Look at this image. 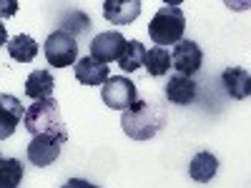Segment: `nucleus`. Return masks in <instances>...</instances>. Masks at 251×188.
Wrapping results in <instances>:
<instances>
[{"label":"nucleus","instance_id":"obj_1","mask_svg":"<svg viewBox=\"0 0 251 188\" xmlns=\"http://www.w3.org/2000/svg\"><path fill=\"white\" fill-rule=\"evenodd\" d=\"M166 125V111L158 103L151 100H136L128 111L121 116V128L123 133L133 141H149L153 138Z\"/></svg>","mask_w":251,"mask_h":188},{"label":"nucleus","instance_id":"obj_2","mask_svg":"<svg viewBox=\"0 0 251 188\" xmlns=\"http://www.w3.org/2000/svg\"><path fill=\"white\" fill-rule=\"evenodd\" d=\"M25 128L28 133L35 136H50L60 143L68 141V131L66 123L60 116V106L55 98H46V100H33L30 108H25Z\"/></svg>","mask_w":251,"mask_h":188},{"label":"nucleus","instance_id":"obj_3","mask_svg":"<svg viewBox=\"0 0 251 188\" xmlns=\"http://www.w3.org/2000/svg\"><path fill=\"white\" fill-rule=\"evenodd\" d=\"M183 30H186V15L178 5H163L158 8V13L151 18L149 23V35L156 46L166 48V46H176L183 40Z\"/></svg>","mask_w":251,"mask_h":188},{"label":"nucleus","instance_id":"obj_4","mask_svg":"<svg viewBox=\"0 0 251 188\" xmlns=\"http://www.w3.org/2000/svg\"><path fill=\"white\" fill-rule=\"evenodd\" d=\"M100 98L111 111H128L138 100V88H136V83L128 80L126 75H113L103 83Z\"/></svg>","mask_w":251,"mask_h":188},{"label":"nucleus","instance_id":"obj_5","mask_svg":"<svg viewBox=\"0 0 251 188\" xmlns=\"http://www.w3.org/2000/svg\"><path fill=\"white\" fill-rule=\"evenodd\" d=\"M43 48L50 68H68L73 63H78V43L66 30H53Z\"/></svg>","mask_w":251,"mask_h":188},{"label":"nucleus","instance_id":"obj_6","mask_svg":"<svg viewBox=\"0 0 251 188\" xmlns=\"http://www.w3.org/2000/svg\"><path fill=\"white\" fill-rule=\"evenodd\" d=\"M171 60H174V68L181 75L191 78L194 73H199L201 63H203V50L199 48V43H194V40H181V43L174 46Z\"/></svg>","mask_w":251,"mask_h":188},{"label":"nucleus","instance_id":"obj_7","mask_svg":"<svg viewBox=\"0 0 251 188\" xmlns=\"http://www.w3.org/2000/svg\"><path fill=\"white\" fill-rule=\"evenodd\" d=\"M126 46H128V40H126L118 30H108V33H100L91 40V55L100 63H111V60L121 58Z\"/></svg>","mask_w":251,"mask_h":188},{"label":"nucleus","instance_id":"obj_8","mask_svg":"<svg viewBox=\"0 0 251 188\" xmlns=\"http://www.w3.org/2000/svg\"><path fill=\"white\" fill-rule=\"evenodd\" d=\"M141 0H106L103 3V15L113 25H128L141 15Z\"/></svg>","mask_w":251,"mask_h":188},{"label":"nucleus","instance_id":"obj_9","mask_svg":"<svg viewBox=\"0 0 251 188\" xmlns=\"http://www.w3.org/2000/svg\"><path fill=\"white\" fill-rule=\"evenodd\" d=\"M60 145L63 143L50 138V136H35L28 145V158L38 168H46V165H50L60 156Z\"/></svg>","mask_w":251,"mask_h":188},{"label":"nucleus","instance_id":"obj_10","mask_svg":"<svg viewBox=\"0 0 251 188\" xmlns=\"http://www.w3.org/2000/svg\"><path fill=\"white\" fill-rule=\"evenodd\" d=\"M75 78L78 83H83V86H103L111 75H108V68H106V63H100L96 60L93 55H86V58H80L75 63Z\"/></svg>","mask_w":251,"mask_h":188},{"label":"nucleus","instance_id":"obj_11","mask_svg":"<svg viewBox=\"0 0 251 188\" xmlns=\"http://www.w3.org/2000/svg\"><path fill=\"white\" fill-rule=\"evenodd\" d=\"M0 138H8L13 131H15V125L20 118H25V108L20 106V100L3 93L0 95Z\"/></svg>","mask_w":251,"mask_h":188},{"label":"nucleus","instance_id":"obj_12","mask_svg":"<svg viewBox=\"0 0 251 188\" xmlns=\"http://www.w3.org/2000/svg\"><path fill=\"white\" fill-rule=\"evenodd\" d=\"M166 98H169L171 103H176V106H188V103H194L196 98V83L194 78L188 75H171V80L166 83Z\"/></svg>","mask_w":251,"mask_h":188},{"label":"nucleus","instance_id":"obj_13","mask_svg":"<svg viewBox=\"0 0 251 188\" xmlns=\"http://www.w3.org/2000/svg\"><path fill=\"white\" fill-rule=\"evenodd\" d=\"M224 88L234 100H244L246 95H251V75L244 68H226L221 73Z\"/></svg>","mask_w":251,"mask_h":188},{"label":"nucleus","instance_id":"obj_14","mask_svg":"<svg viewBox=\"0 0 251 188\" xmlns=\"http://www.w3.org/2000/svg\"><path fill=\"white\" fill-rule=\"evenodd\" d=\"M219 173V158L208 151H201L191 158L188 163V176H191L196 183H208L214 176Z\"/></svg>","mask_w":251,"mask_h":188},{"label":"nucleus","instance_id":"obj_15","mask_svg":"<svg viewBox=\"0 0 251 188\" xmlns=\"http://www.w3.org/2000/svg\"><path fill=\"white\" fill-rule=\"evenodd\" d=\"M53 86H55V80L48 70H33L25 80V93L33 100H46V98H50Z\"/></svg>","mask_w":251,"mask_h":188},{"label":"nucleus","instance_id":"obj_16","mask_svg":"<svg viewBox=\"0 0 251 188\" xmlns=\"http://www.w3.org/2000/svg\"><path fill=\"white\" fill-rule=\"evenodd\" d=\"M171 53H169V48H161V46H156V48H151V50H146V60H143V68L149 70V75H153V78H161V75H166L169 73V68H171Z\"/></svg>","mask_w":251,"mask_h":188},{"label":"nucleus","instance_id":"obj_17","mask_svg":"<svg viewBox=\"0 0 251 188\" xmlns=\"http://www.w3.org/2000/svg\"><path fill=\"white\" fill-rule=\"evenodd\" d=\"M8 53L18 63H30L38 55V43L30 35H15L8 40Z\"/></svg>","mask_w":251,"mask_h":188},{"label":"nucleus","instance_id":"obj_18","mask_svg":"<svg viewBox=\"0 0 251 188\" xmlns=\"http://www.w3.org/2000/svg\"><path fill=\"white\" fill-rule=\"evenodd\" d=\"M143 60H146L143 43H141V40H128V46H126V50L118 58V68L123 73H133V70L143 68Z\"/></svg>","mask_w":251,"mask_h":188},{"label":"nucleus","instance_id":"obj_19","mask_svg":"<svg viewBox=\"0 0 251 188\" xmlns=\"http://www.w3.org/2000/svg\"><path fill=\"white\" fill-rule=\"evenodd\" d=\"M20 178H23V163L18 158L0 161V188H18Z\"/></svg>","mask_w":251,"mask_h":188},{"label":"nucleus","instance_id":"obj_20","mask_svg":"<svg viewBox=\"0 0 251 188\" xmlns=\"http://www.w3.org/2000/svg\"><path fill=\"white\" fill-rule=\"evenodd\" d=\"M63 188H98V186L91 183V181H86V178H71V181L63 183Z\"/></svg>","mask_w":251,"mask_h":188}]
</instances>
